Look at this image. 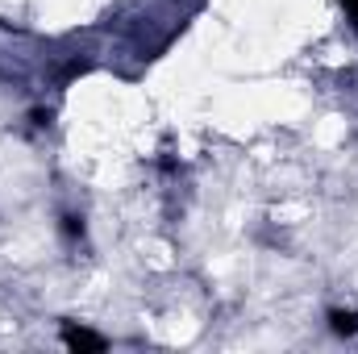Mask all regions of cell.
Instances as JSON below:
<instances>
[{
    "instance_id": "6da1fadb",
    "label": "cell",
    "mask_w": 358,
    "mask_h": 354,
    "mask_svg": "<svg viewBox=\"0 0 358 354\" xmlns=\"http://www.w3.org/2000/svg\"><path fill=\"white\" fill-rule=\"evenodd\" d=\"M63 346L67 351H104L108 342L92 330H76V325H63Z\"/></svg>"
},
{
    "instance_id": "7a4b0ae2",
    "label": "cell",
    "mask_w": 358,
    "mask_h": 354,
    "mask_svg": "<svg viewBox=\"0 0 358 354\" xmlns=\"http://www.w3.org/2000/svg\"><path fill=\"white\" fill-rule=\"evenodd\" d=\"M329 330H334L338 338H355L358 334V313L355 309H334V313H329Z\"/></svg>"
},
{
    "instance_id": "3957f363",
    "label": "cell",
    "mask_w": 358,
    "mask_h": 354,
    "mask_svg": "<svg viewBox=\"0 0 358 354\" xmlns=\"http://www.w3.org/2000/svg\"><path fill=\"white\" fill-rule=\"evenodd\" d=\"M59 229H63V238H67V242H80V238H84V221H80V217H63V225H59Z\"/></svg>"
},
{
    "instance_id": "277c9868",
    "label": "cell",
    "mask_w": 358,
    "mask_h": 354,
    "mask_svg": "<svg viewBox=\"0 0 358 354\" xmlns=\"http://www.w3.org/2000/svg\"><path fill=\"white\" fill-rule=\"evenodd\" d=\"M346 4V17H350V25L358 29V0H342Z\"/></svg>"
}]
</instances>
